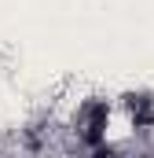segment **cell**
Instances as JSON below:
<instances>
[{"mask_svg":"<svg viewBox=\"0 0 154 158\" xmlns=\"http://www.w3.org/2000/svg\"><path fill=\"white\" fill-rule=\"evenodd\" d=\"M117 103H121V114L128 118V125L136 132H151L154 129V92H147V88H128V92L117 96Z\"/></svg>","mask_w":154,"mask_h":158,"instance_id":"obj_2","label":"cell"},{"mask_svg":"<svg viewBox=\"0 0 154 158\" xmlns=\"http://www.w3.org/2000/svg\"><path fill=\"white\" fill-rule=\"evenodd\" d=\"M110 118H114V107L110 99L103 96H92L77 107V136L84 140V147H103L107 143V129H110Z\"/></svg>","mask_w":154,"mask_h":158,"instance_id":"obj_1","label":"cell"}]
</instances>
